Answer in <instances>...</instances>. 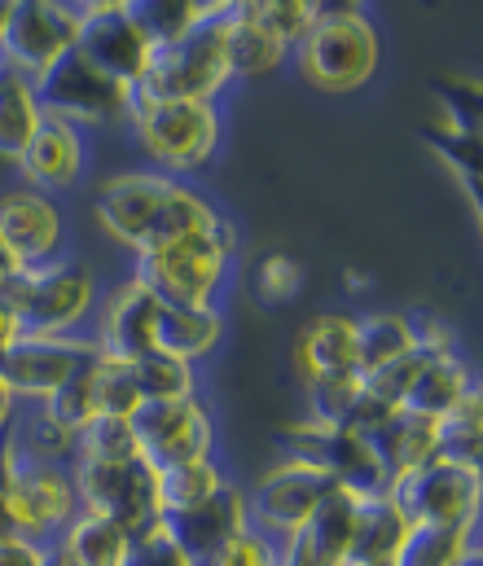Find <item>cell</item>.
I'll return each instance as SVG.
<instances>
[{
	"label": "cell",
	"instance_id": "obj_53",
	"mask_svg": "<svg viewBox=\"0 0 483 566\" xmlns=\"http://www.w3.org/2000/svg\"><path fill=\"white\" fill-rule=\"evenodd\" d=\"M49 566H62V563H57V558H53V563H49Z\"/></svg>",
	"mask_w": 483,
	"mask_h": 566
},
{
	"label": "cell",
	"instance_id": "obj_31",
	"mask_svg": "<svg viewBox=\"0 0 483 566\" xmlns=\"http://www.w3.org/2000/svg\"><path fill=\"white\" fill-rule=\"evenodd\" d=\"M44 111L35 97V84L22 75L0 71V163H18L27 142L35 137Z\"/></svg>",
	"mask_w": 483,
	"mask_h": 566
},
{
	"label": "cell",
	"instance_id": "obj_14",
	"mask_svg": "<svg viewBox=\"0 0 483 566\" xmlns=\"http://www.w3.org/2000/svg\"><path fill=\"white\" fill-rule=\"evenodd\" d=\"M159 298L137 282L133 273H119L111 282H102L97 312L88 321V343L97 347V356H115V360H137L146 352H155V325H159Z\"/></svg>",
	"mask_w": 483,
	"mask_h": 566
},
{
	"label": "cell",
	"instance_id": "obj_15",
	"mask_svg": "<svg viewBox=\"0 0 483 566\" xmlns=\"http://www.w3.org/2000/svg\"><path fill=\"white\" fill-rule=\"evenodd\" d=\"M133 434H137L141 461L150 470L216 457V418L202 396L176 400V405H141L133 413Z\"/></svg>",
	"mask_w": 483,
	"mask_h": 566
},
{
	"label": "cell",
	"instance_id": "obj_44",
	"mask_svg": "<svg viewBox=\"0 0 483 566\" xmlns=\"http://www.w3.org/2000/svg\"><path fill=\"white\" fill-rule=\"evenodd\" d=\"M207 566H277V541L260 536L255 527H246L242 536H233Z\"/></svg>",
	"mask_w": 483,
	"mask_h": 566
},
{
	"label": "cell",
	"instance_id": "obj_28",
	"mask_svg": "<svg viewBox=\"0 0 483 566\" xmlns=\"http://www.w3.org/2000/svg\"><path fill=\"white\" fill-rule=\"evenodd\" d=\"M413 352V312H360L356 316V374H374Z\"/></svg>",
	"mask_w": 483,
	"mask_h": 566
},
{
	"label": "cell",
	"instance_id": "obj_30",
	"mask_svg": "<svg viewBox=\"0 0 483 566\" xmlns=\"http://www.w3.org/2000/svg\"><path fill=\"white\" fill-rule=\"evenodd\" d=\"M0 439L13 452L35 457V461H53V465H71V457H75V434L66 426L53 422L44 413V405H18L13 422H9V430Z\"/></svg>",
	"mask_w": 483,
	"mask_h": 566
},
{
	"label": "cell",
	"instance_id": "obj_12",
	"mask_svg": "<svg viewBox=\"0 0 483 566\" xmlns=\"http://www.w3.org/2000/svg\"><path fill=\"white\" fill-rule=\"evenodd\" d=\"M80 18L71 0H9V22L0 35V71L40 80L57 57L75 49Z\"/></svg>",
	"mask_w": 483,
	"mask_h": 566
},
{
	"label": "cell",
	"instance_id": "obj_36",
	"mask_svg": "<svg viewBox=\"0 0 483 566\" xmlns=\"http://www.w3.org/2000/svg\"><path fill=\"white\" fill-rule=\"evenodd\" d=\"M360 396H365V378L360 374L304 382V418L317 426H347L351 409L360 405Z\"/></svg>",
	"mask_w": 483,
	"mask_h": 566
},
{
	"label": "cell",
	"instance_id": "obj_1",
	"mask_svg": "<svg viewBox=\"0 0 483 566\" xmlns=\"http://www.w3.org/2000/svg\"><path fill=\"white\" fill-rule=\"evenodd\" d=\"M220 216L224 211L193 180L162 176L155 167L111 171L93 189V220L119 251H128V260L159 251L167 242H180L216 224Z\"/></svg>",
	"mask_w": 483,
	"mask_h": 566
},
{
	"label": "cell",
	"instance_id": "obj_52",
	"mask_svg": "<svg viewBox=\"0 0 483 566\" xmlns=\"http://www.w3.org/2000/svg\"><path fill=\"white\" fill-rule=\"evenodd\" d=\"M4 22H9V0H0V35H4Z\"/></svg>",
	"mask_w": 483,
	"mask_h": 566
},
{
	"label": "cell",
	"instance_id": "obj_48",
	"mask_svg": "<svg viewBox=\"0 0 483 566\" xmlns=\"http://www.w3.org/2000/svg\"><path fill=\"white\" fill-rule=\"evenodd\" d=\"M13 343H18V321H13V312L0 303V356H4Z\"/></svg>",
	"mask_w": 483,
	"mask_h": 566
},
{
	"label": "cell",
	"instance_id": "obj_46",
	"mask_svg": "<svg viewBox=\"0 0 483 566\" xmlns=\"http://www.w3.org/2000/svg\"><path fill=\"white\" fill-rule=\"evenodd\" d=\"M53 563V545L27 541V536H9L0 541V566H49Z\"/></svg>",
	"mask_w": 483,
	"mask_h": 566
},
{
	"label": "cell",
	"instance_id": "obj_10",
	"mask_svg": "<svg viewBox=\"0 0 483 566\" xmlns=\"http://www.w3.org/2000/svg\"><path fill=\"white\" fill-rule=\"evenodd\" d=\"M35 97L44 115H57L66 124H75L80 133H106V128H128V88H119L115 80H106L102 71H93L75 49L66 57H57L40 80H35Z\"/></svg>",
	"mask_w": 483,
	"mask_h": 566
},
{
	"label": "cell",
	"instance_id": "obj_39",
	"mask_svg": "<svg viewBox=\"0 0 483 566\" xmlns=\"http://www.w3.org/2000/svg\"><path fill=\"white\" fill-rule=\"evenodd\" d=\"M304 282H308L304 264H300L295 255H286V251H269V255L255 264V273H251L255 303H264V307H286V303H295Z\"/></svg>",
	"mask_w": 483,
	"mask_h": 566
},
{
	"label": "cell",
	"instance_id": "obj_7",
	"mask_svg": "<svg viewBox=\"0 0 483 566\" xmlns=\"http://www.w3.org/2000/svg\"><path fill=\"white\" fill-rule=\"evenodd\" d=\"M0 465H4V505H9L13 532L40 545H53L62 527L80 514L71 465L22 457L4 439H0Z\"/></svg>",
	"mask_w": 483,
	"mask_h": 566
},
{
	"label": "cell",
	"instance_id": "obj_37",
	"mask_svg": "<svg viewBox=\"0 0 483 566\" xmlns=\"http://www.w3.org/2000/svg\"><path fill=\"white\" fill-rule=\"evenodd\" d=\"M93 382H97V413L102 418H128L141 409V391L133 378V360H115V356H97L93 360Z\"/></svg>",
	"mask_w": 483,
	"mask_h": 566
},
{
	"label": "cell",
	"instance_id": "obj_8",
	"mask_svg": "<svg viewBox=\"0 0 483 566\" xmlns=\"http://www.w3.org/2000/svg\"><path fill=\"white\" fill-rule=\"evenodd\" d=\"M387 496L409 527L462 532V527L480 523L483 514V474L449 465V461H431L405 479H391Z\"/></svg>",
	"mask_w": 483,
	"mask_h": 566
},
{
	"label": "cell",
	"instance_id": "obj_35",
	"mask_svg": "<svg viewBox=\"0 0 483 566\" xmlns=\"http://www.w3.org/2000/svg\"><path fill=\"white\" fill-rule=\"evenodd\" d=\"M75 457L80 461H102V465H119V461H137L141 448H137V434L128 418H93L75 430ZM71 457V461H75Z\"/></svg>",
	"mask_w": 483,
	"mask_h": 566
},
{
	"label": "cell",
	"instance_id": "obj_16",
	"mask_svg": "<svg viewBox=\"0 0 483 566\" xmlns=\"http://www.w3.org/2000/svg\"><path fill=\"white\" fill-rule=\"evenodd\" d=\"M0 242L22 269L49 264L71 251V216L57 198L13 185L0 193Z\"/></svg>",
	"mask_w": 483,
	"mask_h": 566
},
{
	"label": "cell",
	"instance_id": "obj_50",
	"mask_svg": "<svg viewBox=\"0 0 483 566\" xmlns=\"http://www.w3.org/2000/svg\"><path fill=\"white\" fill-rule=\"evenodd\" d=\"M9 536H18V532H13V518L4 505V465H0V541H9Z\"/></svg>",
	"mask_w": 483,
	"mask_h": 566
},
{
	"label": "cell",
	"instance_id": "obj_42",
	"mask_svg": "<svg viewBox=\"0 0 483 566\" xmlns=\"http://www.w3.org/2000/svg\"><path fill=\"white\" fill-rule=\"evenodd\" d=\"M435 102L444 106V133L458 137H480V84L471 80H440L435 84Z\"/></svg>",
	"mask_w": 483,
	"mask_h": 566
},
{
	"label": "cell",
	"instance_id": "obj_23",
	"mask_svg": "<svg viewBox=\"0 0 483 566\" xmlns=\"http://www.w3.org/2000/svg\"><path fill=\"white\" fill-rule=\"evenodd\" d=\"M475 387H480V374H475V365H471L462 352L427 356L400 409H409V413H418V418L440 422V418H444L458 400H466Z\"/></svg>",
	"mask_w": 483,
	"mask_h": 566
},
{
	"label": "cell",
	"instance_id": "obj_6",
	"mask_svg": "<svg viewBox=\"0 0 483 566\" xmlns=\"http://www.w3.org/2000/svg\"><path fill=\"white\" fill-rule=\"evenodd\" d=\"M224 4L216 0V13L198 22L189 35L171 40L150 53L146 75L133 84V102H216L224 106L233 88L229 53H224Z\"/></svg>",
	"mask_w": 483,
	"mask_h": 566
},
{
	"label": "cell",
	"instance_id": "obj_17",
	"mask_svg": "<svg viewBox=\"0 0 483 566\" xmlns=\"http://www.w3.org/2000/svg\"><path fill=\"white\" fill-rule=\"evenodd\" d=\"M88 356H97L88 334L80 338H22L18 334V343L0 356V382L9 387L18 405H44Z\"/></svg>",
	"mask_w": 483,
	"mask_h": 566
},
{
	"label": "cell",
	"instance_id": "obj_33",
	"mask_svg": "<svg viewBox=\"0 0 483 566\" xmlns=\"http://www.w3.org/2000/svg\"><path fill=\"white\" fill-rule=\"evenodd\" d=\"M356 505H360L356 496H347L343 488H329L322 505L313 510V518L304 523V532H300L329 566H343V558H347L351 527H356Z\"/></svg>",
	"mask_w": 483,
	"mask_h": 566
},
{
	"label": "cell",
	"instance_id": "obj_3",
	"mask_svg": "<svg viewBox=\"0 0 483 566\" xmlns=\"http://www.w3.org/2000/svg\"><path fill=\"white\" fill-rule=\"evenodd\" d=\"M295 75L329 97H347L374 84L382 66L378 22L356 4H317L308 35L291 49Z\"/></svg>",
	"mask_w": 483,
	"mask_h": 566
},
{
	"label": "cell",
	"instance_id": "obj_49",
	"mask_svg": "<svg viewBox=\"0 0 483 566\" xmlns=\"http://www.w3.org/2000/svg\"><path fill=\"white\" fill-rule=\"evenodd\" d=\"M18 273H22V264H18V260H13V255H9V247H4V242H0V290H4V285L13 282V277H18Z\"/></svg>",
	"mask_w": 483,
	"mask_h": 566
},
{
	"label": "cell",
	"instance_id": "obj_32",
	"mask_svg": "<svg viewBox=\"0 0 483 566\" xmlns=\"http://www.w3.org/2000/svg\"><path fill=\"white\" fill-rule=\"evenodd\" d=\"M133 378L141 391V405H176V400H193L202 396V369L185 365L167 352H146L133 360Z\"/></svg>",
	"mask_w": 483,
	"mask_h": 566
},
{
	"label": "cell",
	"instance_id": "obj_21",
	"mask_svg": "<svg viewBox=\"0 0 483 566\" xmlns=\"http://www.w3.org/2000/svg\"><path fill=\"white\" fill-rule=\"evenodd\" d=\"M295 374H300V387L317 378L356 374V316L351 312H322L300 329Z\"/></svg>",
	"mask_w": 483,
	"mask_h": 566
},
{
	"label": "cell",
	"instance_id": "obj_20",
	"mask_svg": "<svg viewBox=\"0 0 483 566\" xmlns=\"http://www.w3.org/2000/svg\"><path fill=\"white\" fill-rule=\"evenodd\" d=\"M224 53H229L233 84H260L291 66V49L255 18L251 0L224 4Z\"/></svg>",
	"mask_w": 483,
	"mask_h": 566
},
{
	"label": "cell",
	"instance_id": "obj_27",
	"mask_svg": "<svg viewBox=\"0 0 483 566\" xmlns=\"http://www.w3.org/2000/svg\"><path fill=\"white\" fill-rule=\"evenodd\" d=\"M133 536L97 514H75L53 541V558L62 566H124Z\"/></svg>",
	"mask_w": 483,
	"mask_h": 566
},
{
	"label": "cell",
	"instance_id": "obj_22",
	"mask_svg": "<svg viewBox=\"0 0 483 566\" xmlns=\"http://www.w3.org/2000/svg\"><path fill=\"white\" fill-rule=\"evenodd\" d=\"M365 448L374 452V461L382 465L387 479H405L422 465L435 461V422L418 418L409 409H391L382 422H374L365 434Z\"/></svg>",
	"mask_w": 483,
	"mask_h": 566
},
{
	"label": "cell",
	"instance_id": "obj_34",
	"mask_svg": "<svg viewBox=\"0 0 483 566\" xmlns=\"http://www.w3.org/2000/svg\"><path fill=\"white\" fill-rule=\"evenodd\" d=\"M133 13L141 22V31L150 35V44L162 49V44L189 35L198 22H207L216 13V0H133Z\"/></svg>",
	"mask_w": 483,
	"mask_h": 566
},
{
	"label": "cell",
	"instance_id": "obj_26",
	"mask_svg": "<svg viewBox=\"0 0 483 566\" xmlns=\"http://www.w3.org/2000/svg\"><path fill=\"white\" fill-rule=\"evenodd\" d=\"M409 536V523L391 505V496H369L356 505V527L343 566H391Z\"/></svg>",
	"mask_w": 483,
	"mask_h": 566
},
{
	"label": "cell",
	"instance_id": "obj_13",
	"mask_svg": "<svg viewBox=\"0 0 483 566\" xmlns=\"http://www.w3.org/2000/svg\"><path fill=\"white\" fill-rule=\"evenodd\" d=\"M329 488H334L329 474H322L317 465H308L300 457H282L251 488H242L246 492V518L260 536L286 541V536L304 532V523L313 518V510L322 505Z\"/></svg>",
	"mask_w": 483,
	"mask_h": 566
},
{
	"label": "cell",
	"instance_id": "obj_43",
	"mask_svg": "<svg viewBox=\"0 0 483 566\" xmlns=\"http://www.w3.org/2000/svg\"><path fill=\"white\" fill-rule=\"evenodd\" d=\"M431 149L440 154V163L462 180V189L475 198L480 207V137H458V133H431Z\"/></svg>",
	"mask_w": 483,
	"mask_h": 566
},
{
	"label": "cell",
	"instance_id": "obj_41",
	"mask_svg": "<svg viewBox=\"0 0 483 566\" xmlns=\"http://www.w3.org/2000/svg\"><path fill=\"white\" fill-rule=\"evenodd\" d=\"M251 4H255V18H260L286 49H295V44L308 35L313 18H317V0H251Z\"/></svg>",
	"mask_w": 483,
	"mask_h": 566
},
{
	"label": "cell",
	"instance_id": "obj_47",
	"mask_svg": "<svg viewBox=\"0 0 483 566\" xmlns=\"http://www.w3.org/2000/svg\"><path fill=\"white\" fill-rule=\"evenodd\" d=\"M277 566H329V563H325L322 554H317V549L295 532V536L277 541Z\"/></svg>",
	"mask_w": 483,
	"mask_h": 566
},
{
	"label": "cell",
	"instance_id": "obj_19",
	"mask_svg": "<svg viewBox=\"0 0 483 566\" xmlns=\"http://www.w3.org/2000/svg\"><path fill=\"white\" fill-rule=\"evenodd\" d=\"M162 532L171 536V545L189 558L193 566H207L233 536H242L251 527L246 518V492L238 483H229L224 492H216L207 505L198 510H185V514H171L159 518Z\"/></svg>",
	"mask_w": 483,
	"mask_h": 566
},
{
	"label": "cell",
	"instance_id": "obj_11",
	"mask_svg": "<svg viewBox=\"0 0 483 566\" xmlns=\"http://www.w3.org/2000/svg\"><path fill=\"white\" fill-rule=\"evenodd\" d=\"M71 483H75L80 514H97V518L124 527L128 536H141L146 527L159 523V514H155V470L141 457L119 461V465L75 457L71 461Z\"/></svg>",
	"mask_w": 483,
	"mask_h": 566
},
{
	"label": "cell",
	"instance_id": "obj_38",
	"mask_svg": "<svg viewBox=\"0 0 483 566\" xmlns=\"http://www.w3.org/2000/svg\"><path fill=\"white\" fill-rule=\"evenodd\" d=\"M93 360L97 356H88L49 400H44V413L53 418L57 426H66L71 434L80 430L84 422H93L97 418V382H93Z\"/></svg>",
	"mask_w": 483,
	"mask_h": 566
},
{
	"label": "cell",
	"instance_id": "obj_4",
	"mask_svg": "<svg viewBox=\"0 0 483 566\" xmlns=\"http://www.w3.org/2000/svg\"><path fill=\"white\" fill-rule=\"evenodd\" d=\"M102 298V277L75 251L22 269L0 290V303L13 312L22 338H80Z\"/></svg>",
	"mask_w": 483,
	"mask_h": 566
},
{
	"label": "cell",
	"instance_id": "obj_45",
	"mask_svg": "<svg viewBox=\"0 0 483 566\" xmlns=\"http://www.w3.org/2000/svg\"><path fill=\"white\" fill-rule=\"evenodd\" d=\"M124 566H193V563L171 545V536L162 532V523H155V527H146L141 536H133Z\"/></svg>",
	"mask_w": 483,
	"mask_h": 566
},
{
	"label": "cell",
	"instance_id": "obj_2",
	"mask_svg": "<svg viewBox=\"0 0 483 566\" xmlns=\"http://www.w3.org/2000/svg\"><path fill=\"white\" fill-rule=\"evenodd\" d=\"M238 224L229 216H220L216 224L167 242L159 251H146L137 260H128V273L146 285L162 307H193V312H211L224 298V285L233 277V260H238Z\"/></svg>",
	"mask_w": 483,
	"mask_h": 566
},
{
	"label": "cell",
	"instance_id": "obj_9",
	"mask_svg": "<svg viewBox=\"0 0 483 566\" xmlns=\"http://www.w3.org/2000/svg\"><path fill=\"white\" fill-rule=\"evenodd\" d=\"M75 18H80V35H75V53L102 71L106 80H115L119 88L133 93V84L146 75L150 66V35L141 31L133 0H71Z\"/></svg>",
	"mask_w": 483,
	"mask_h": 566
},
{
	"label": "cell",
	"instance_id": "obj_29",
	"mask_svg": "<svg viewBox=\"0 0 483 566\" xmlns=\"http://www.w3.org/2000/svg\"><path fill=\"white\" fill-rule=\"evenodd\" d=\"M435 461H449L475 474L483 470V387H475L435 422Z\"/></svg>",
	"mask_w": 483,
	"mask_h": 566
},
{
	"label": "cell",
	"instance_id": "obj_5",
	"mask_svg": "<svg viewBox=\"0 0 483 566\" xmlns=\"http://www.w3.org/2000/svg\"><path fill=\"white\" fill-rule=\"evenodd\" d=\"M128 137L146 167L176 180L202 176L224 149V106L216 102H133Z\"/></svg>",
	"mask_w": 483,
	"mask_h": 566
},
{
	"label": "cell",
	"instance_id": "obj_40",
	"mask_svg": "<svg viewBox=\"0 0 483 566\" xmlns=\"http://www.w3.org/2000/svg\"><path fill=\"white\" fill-rule=\"evenodd\" d=\"M471 527H475V523H471ZM471 527H462V532H427V527H409V536H405V545H400V554H396V563L391 566H453Z\"/></svg>",
	"mask_w": 483,
	"mask_h": 566
},
{
	"label": "cell",
	"instance_id": "obj_24",
	"mask_svg": "<svg viewBox=\"0 0 483 566\" xmlns=\"http://www.w3.org/2000/svg\"><path fill=\"white\" fill-rule=\"evenodd\" d=\"M224 343V312H193V307H159L155 325V352H167L185 365H207Z\"/></svg>",
	"mask_w": 483,
	"mask_h": 566
},
{
	"label": "cell",
	"instance_id": "obj_25",
	"mask_svg": "<svg viewBox=\"0 0 483 566\" xmlns=\"http://www.w3.org/2000/svg\"><path fill=\"white\" fill-rule=\"evenodd\" d=\"M229 483H233V479H229V470H224L216 457L162 465V470H155V514H159V518H171V514L198 510V505H207L216 492H224Z\"/></svg>",
	"mask_w": 483,
	"mask_h": 566
},
{
	"label": "cell",
	"instance_id": "obj_51",
	"mask_svg": "<svg viewBox=\"0 0 483 566\" xmlns=\"http://www.w3.org/2000/svg\"><path fill=\"white\" fill-rule=\"evenodd\" d=\"M13 409H18V400L9 396V387L0 382V434L9 430V422H13Z\"/></svg>",
	"mask_w": 483,
	"mask_h": 566
},
{
	"label": "cell",
	"instance_id": "obj_18",
	"mask_svg": "<svg viewBox=\"0 0 483 566\" xmlns=\"http://www.w3.org/2000/svg\"><path fill=\"white\" fill-rule=\"evenodd\" d=\"M88 154H93V137L80 133L75 124L57 119V115H44L35 137L27 142L22 158L13 163L22 185L35 189V193H49V198H71L84 176H88Z\"/></svg>",
	"mask_w": 483,
	"mask_h": 566
}]
</instances>
